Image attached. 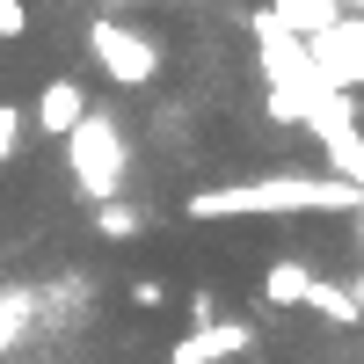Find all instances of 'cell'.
<instances>
[{
	"mask_svg": "<svg viewBox=\"0 0 364 364\" xmlns=\"http://www.w3.org/2000/svg\"><path fill=\"white\" fill-rule=\"evenodd\" d=\"M182 211L197 226H211V219H291V211H357V182L350 175H255V182H226V190H190Z\"/></svg>",
	"mask_w": 364,
	"mask_h": 364,
	"instance_id": "cell-1",
	"label": "cell"
},
{
	"mask_svg": "<svg viewBox=\"0 0 364 364\" xmlns=\"http://www.w3.org/2000/svg\"><path fill=\"white\" fill-rule=\"evenodd\" d=\"M66 146V175H73V190L87 204H109V197H124V175H132V139L117 132V117L102 109H87L80 124L58 139Z\"/></svg>",
	"mask_w": 364,
	"mask_h": 364,
	"instance_id": "cell-2",
	"label": "cell"
},
{
	"mask_svg": "<svg viewBox=\"0 0 364 364\" xmlns=\"http://www.w3.org/2000/svg\"><path fill=\"white\" fill-rule=\"evenodd\" d=\"M87 58H95V73H109L117 87H154L161 80V44L146 37L139 22H124V15H95L87 22Z\"/></svg>",
	"mask_w": 364,
	"mask_h": 364,
	"instance_id": "cell-3",
	"label": "cell"
},
{
	"mask_svg": "<svg viewBox=\"0 0 364 364\" xmlns=\"http://www.w3.org/2000/svg\"><path fill=\"white\" fill-rule=\"evenodd\" d=\"M248 350H255V328L248 321H204V328H190V336L168 350V364H233Z\"/></svg>",
	"mask_w": 364,
	"mask_h": 364,
	"instance_id": "cell-4",
	"label": "cell"
},
{
	"mask_svg": "<svg viewBox=\"0 0 364 364\" xmlns=\"http://www.w3.org/2000/svg\"><path fill=\"white\" fill-rule=\"evenodd\" d=\"M87 117V87L73 80V73H51L44 87H37V109H29V132H44V139H66L73 124Z\"/></svg>",
	"mask_w": 364,
	"mask_h": 364,
	"instance_id": "cell-5",
	"label": "cell"
},
{
	"mask_svg": "<svg viewBox=\"0 0 364 364\" xmlns=\"http://www.w3.org/2000/svg\"><path fill=\"white\" fill-rule=\"evenodd\" d=\"M314 277H321V269H314L306 255H277V262L262 269V299H269L277 314H299V306H306V291H314Z\"/></svg>",
	"mask_w": 364,
	"mask_h": 364,
	"instance_id": "cell-6",
	"label": "cell"
},
{
	"mask_svg": "<svg viewBox=\"0 0 364 364\" xmlns=\"http://www.w3.org/2000/svg\"><path fill=\"white\" fill-rule=\"evenodd\" d=\"M306 314H314V321H328V328H364V314L350 306V284H328V277H314Z\"/></svg>",
	"mask_w": 364,
	"mask_h": 364,
	"instance_id": "cell-7",
	"label": "cell"
},
{
	"mask_svg": "<svg viewBox=\"0 0 364 364\" xmlns=\"http://www.w3.org/2000/svg\"><path fill=\"white\" fill-rule=\"evenodd\" d=\"M95 233H102V240H139V233H146V211L124 204V197H109V204H95Z\"/></svg>",
	"mask_w": 364,
	"mask_h": 364,
	"instance_id": "cell-8",
	"label": "cell"
},
{
	"mask_svg": "<svg viewBox=\"0 0 364 364\" xmlns=\"http://www.w3.org/2000/svg\"><path fill=\"white\" fill-rule=\"evenodd\" d=\"M22 132H29V109H22V102H0V168H15Z\"/></svg>",
	"mask_w": 364,
	"mask_h": 364,
	"instance_id": "cell-9",
	"label": "cell"
},
{
	"mask_svg": "<svg viewBox=\"0 0 364 364\" xmlns=\"http://www.w3.org/2000/svg\"><path fill=\"white\" fill-rule=\"evenodd\" d=\"M22 328H29V299L22 291H0V350L22 343Z\"/></svg>",
	"mask_w": 364,
	"mask_h": 364,
	"instance_id": "cell-10",
	"label": "cell"
},
{
	"mask_svg": "<svg viewBox=\"0 0 364 364\" xmlns=\"http://www.w3.org/2000/svg\"><path fill=\"white\" fill-rule=\"evenodd\" d=\"M204 321H219V291L197 284V291H190V328H204Z\"/></svg>",
	"mask_w": 364,
	"mask_h": 364,
	"instance_id": "cell-11",
	"label": "cell"
},
{
	"mask_svg": "<svg viewBox=\"0 0 364 364\" xmlns=\"http://www.w3.org/2000/svg\"><path fill=\"white\" fill-rule=\"evenodd\" d=\"M22 29H29V8L22 0H0V37H22Z\"/></svg>",
	"mask_w": 364,
	"mask_h": 364,
	"instance_id": "cell-12",
	"label": "cell"
},
{
	"mask_svg": "<svg viewBox=\"0 0 364 364\" xmlns=\"http://www.w3.org/2000/svg\"><path fill=\"white\" fill-rule=\"evenodd\" d=\"M161 299H168L161 277H132V306H161Z\"/></svg>",
	"mask_w": 364,
	"mask_h": 364,
	"instance_id": "cell-13",
	"label": "cell"
},
{
	"mask_svg": "<svg viewBox=\"0 0 364 364\" xmlns=\"http://www.w3.org/2000/svg\"><path fill=\"white\" fill-rule=\"evenodd\" d=\"M350 306L364 314V269H357V277H350Z\"/></svg>",
	"mask_w": 364,
	"mask_h": 364,
	"instance_id": "cell-14",
	"label": "cell"
},
{
	"mask_svg": "<svg viewBox=\"0 0 364 364\" xmlns=\"http://www.w3.org/2000/svg\"><path fill=\"white\" fill-rule=\"evenodd\" d=\"M357 255H364V182H357Z\"/></svg>",
	"mask_w": 364,
	"mask_h": 364,
	"instance_id": "cell-15",
	"label": "cell"
},
{
	"mask_svg": "<svg viewBox=\"0 0 364 364\" xmlns=\"http://www.w3.org/2000/svg\"><path fill=\"white\" fill-rule=\"evenodd\" d=\"M336 8H343V15H364V0H336Z\"/></svg>",
	"mask_w": 364,
	"mask_h": 364,
	"instance_id": "cell-16",
	"label": "cell"
}]
</instances>
